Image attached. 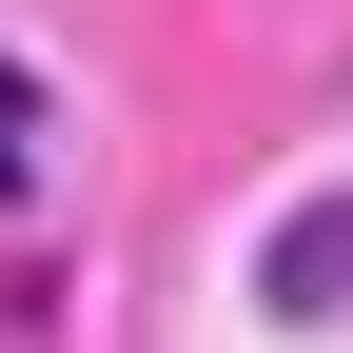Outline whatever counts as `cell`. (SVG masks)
I'll return each mask as SVG.
<instances>
[{"mask_svg":"<svg viewBox=\"0 0 353 353\" xmlns=\"http://www.w3.org/2000/svg\"><path fill=\"white\" fill-rule=\"evenodd\" d=\"M255 294H275L294 334H334V314H353V196H294L275 255H255Z\"/></svg>","mask_w":353,"mask_h":353,"instance_id":"obj_1","label":"cell"}]
</instances>
